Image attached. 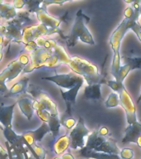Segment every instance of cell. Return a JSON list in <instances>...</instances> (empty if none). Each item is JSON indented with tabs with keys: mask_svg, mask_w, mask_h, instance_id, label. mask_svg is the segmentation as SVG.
<instances>
[{
	"mask_svg": "<svg viewBox=\"0 0 141 159\" xmlns=\"http://www.w3.org/2000/svg\"><path fill=\"white\" fill-rule=\"evenodd\" d=\"M73 72L81 75L88 83V85L94 84H105L104 76L99 73L98 67L96 65L88 61L79 57H73L68 64Z\"/></svg>",
	"mask_w": 141,
	"mask_h": 159,
	"instance_id": "6da1fadb",
	"label": "cell"
},
{
	"mask_svg": "<svg viewBox=\"0 0 141 159\" xmlns=\"http://www.w3.org/2000/svg\"><path fill=\"white\" fill-rule=\"evenodd\" d=\"M90 21L88 16L83 13V10L79 9L77 12L76 19L74 22L72 32L66 40V44L68 47H74L78 42V40L88 45H95L93 37L87 28L86 24Z\"/></svg>",
	"mask_w": 141,
	"mask_h": 159,
	"instance_id": "7a4b0ae2",
	"label": "cell"
},
{
	"mask_svg": "<svg viewBox=\"0 0 141 159\" xmlns=\"http://www.w3.org/2000/svg\"><path fill=\"white\" fill-rule=\"evenodd\" d=\"M126 22H127V18H124L123 21L116 27V30L111 33L110 41H109L111 50L113 52L112 63H111V74L115 78V80H117L119 70L121 66V57L120 54L121 41L125 37L126 32L129 31Z\"/></svg>",
	"mask_w": 141,
	"mask_h": 159,
	"instance_id": "3957f363",
	"label": "cell"
},
{
	"mask_svg": "<svg viewBox=\"0 0 141 159\" xmlns=\"http://www.w3.org/2000/svg\"><path fill=\"white\" fill-rule=\"evenodd\" d=\"M111 89L116 92L120 99V105L124 109L126 112V120L128 125L137 122V115H136V108L134 104L133 99L130 94L124 86L123 83H118L116 80H107L105 82Z\"/></svg>",
	"mask_w": 141,
	"mask_h": 159,
	"instance_id": "277c9868",
	"label": "cell"
},
{
	"mask_svg": "<svg viewBox=\"0 0 141 159\" xmlns=\"http://www.w3.org/2000/svg\"><path fill=\"white\" fill-rule=\"evenodd\" d=\"M90 132L84 124V119L82 117H79V121L77 122L75 126L73 128L72 131L69 133V136L70 138V148L81 149L86 145V138H88Z\"/></svg>",
	"mask_w": 141,
	"mask_h": 159,
	"instance_id": "5b68a950",
	"label": "cell"
},
{
	"mask_svg": "<svg viewBox=\"0 0 141 159\" xmlns=\"http://www.w3.org/2000/svg\"><path fill=\"white\" fill-rule=\"evenodd\" d=\"M25 68V65H23L19 60H15L12 61L7 68L0 74V92L2 94L6 93L7 90L6 86V81H10L19 75V73Z\"/></svg>",
	"mask_w": 141,
	"mask_h": 159,
	"instance_id": "8992f818",
	"label": "cell"
},
{
	"mask_svg": "<svg viewBox=\"0 0 141 159\" xmlns=\"http://www.w3.org/2000/svg\"><path fill=\"white\" fill-rule=\"evenodd\" d=\"M42 79L54 82L59 86H60L61 89L64 88L67 89H72L79 82L84 81V79L81 75L74 72L68 73V74H56L54 76L42 77Z\"/></svg>",
	"mask_w": 141,
	"mask_h": 159,
	"instance_id": "52a82bcc",
	"label": "cell"
},
{
	"mask_svg": "<svg viewBox=\"0 0 141 159\" xmlns=\"http://www.w3.org/2000/svg\"><path fill=\"white\" fill-rule=\"evenodd\" d=\"M84 81H81L78 83L74 87H73L72 89H68V90H64L63 89L60 88V92H61V95L63 97V99H64V101L66 103V111L64 113L63 116L64 117H70L72 116V112H73V109L74 106L75 105L76 103V97L77 94L79 93V89H81L82 85L83 84Z\"/></svg>",
	"mask_w": 141,
	"mask_h": 159,
	"instance_id": "ba28073f",
	"label": "cell"
},
{
	"mask_svg": "<svg viewBox=\"0 0 141 159\" xmlns=\"http://www.w3.org/2000/svg\"><path fill=\"white\" fill-rule=\"evenodd\" d=\"M49 133H50V129H49V125L44 122L39 129H36L34 131L26 132L22 136L24 139V141L28 145L32 147L34 144L41 143L42 139Z\"/></svg>",
	"mask_w": 141,
	"mask_h": 159,
	"instance_id": "9c48e42d",
	"label": "cell"
},
{
	"mask_svg": "<svg viewBox=\"0 0 141 159\" xmlns=\"http://www.w3.org/2000/svg\"><path fill=\"white\" fill-rule=\"evenodd\" d=\"M141 135V123L137 121L132 124H130L125 129V136L122 139V143H136L139 137Z\"/></svg>",
	"mask_w": 141,
	"mask_h": 159,
	"instance_id": "30bf717a",
	"label": "cell"
},
{
	"mask_svg": "<svg viewBox=\"0 0 141 159\" xmlns=\"http://www.w3.org/2000/svg\"><path fill=\"white\" fill-rule=\"evenodd\" d=\"M70 147V138L69 134L59 136L55 139H52L50 148L51 151L56 155H62Z\"/></svg>",
	"mask_w": 141,
	"mask_h": 159,
	"instance_id": "8fae6325",
	"label": "cell"
},
{
	"mask_svg": "<svg viewBox=\"0 0 141 159\" xmlns=\"http://www.w3.org/2000/svg\"><path fill=\"white\" fill-rule=\"evenodd\" d=\"M79 153L83 157L87 159H122L120 155L117 154L105 153V152H97L93 150L87 149L85 147L79 150Z\"/></svg>",
	"mask_w": 141,
	"mask_h": 159,
	"instance_id": "7c38bea8",
	"label": "cell"
},
{
	"mask_svg": "<svg viewBox=\"0 0 141 159\" xmlns=\"http://www.w3.org/2000/svg\"><path fill=\"white\" fill-rule=\"evenodd\" d=\"M16 104L17 103H14L9 106H6V105L0 106V123L2 126H4V128L12 129V114Z\"/></svg>",
	"mask_w": 141,
	"mask_h": 159,
	"instance_id": "4fadbf2b",
	"label": "cell"
},
{
	"mask_svg": "<svg viewBox=\"0 0 141 159\" xmlns=\"http://www.w3.org/2000/svg\"><path fill=\"white\" fill-rule=\"evenodd\" d=\"M101 83L88 85L84 89V97L88 99L100 100L101 99Z\"/></svg>",
	"mask_w": 141,
	"mask_h": 159,
	"instance_id": "5bb4252c",
	"label": "cell"
},
{
	"mask_svg": "<svg viewBox=\"0 0 141 159\" xmlns=\"http://www.w3.org/2000/svg\"><path fill=\"white\" fill-rule=\"evenodd\" d=\"M18 104L22 114L27 117L28 120L32 119V117L34 114V106H33V99H22L18 100Z\"/></svg>",
	"mask_w": 141,
	"mask_h": 159,
	"instance_id": "9a60e30c",
	"label": "cell"
},
{
	"mask_svg": "<svg viewBox=\"0 0 141 159\" xmlns=\"http://www.w3.org/2000/svg\"><path fill=\"white\" fill-rule=\"evenodd\" d=\"M29 81L28 78H24L22 80H20L17 83L13 85V86L10 89L9 92L7 93L5 96L10 97V96H16L18 94H22V93H25L27 92V83Z\"/></svg>",
	"mask_w": 141,
	"mask_h": 159,
	"instance_id": "2e32d148",
	"label": "cell"
},
{
	"mask_svg": "<svg viewBox=\"0 0 141 159\" xmlns=\"http://www.w3.org/2000/svg\"><path fill=\"white\" fill-rule=\"evenodd\" d=\"M125 64H128L131 67V70L141 69V57H122Z\"/></svg>",
	"mask_w": 141,
	"mask_h": 159,
	"instance_id": "e0dca14e",
	"label": "cell"
},
{
	"mask_svg": "<svg viewBox=\"0 0 141 159\" xmlns=\"http://www.w3.org/2000/svg\"><path fill=\"white\" fill-rule=\"evenodd\" d=\"M120 105V99L117 93H111L108 99L105 101V106L106 108H115Z\"/></svg>",
	"mask_w": 141,
	"mask_h": 159,
	"instance_id": "ac0fdd59",
	"label": "cell"
},
{
	"mask_svg": "<svg viewBox=\"0 0 141 159\" xmlns=\"http://www.w3.org/2000/svg\"><path fill=\"white\" fill-rule=\"evenodd\" d=\"M60 123H61L62 126H64L66 129H72L75 126L76 124V120L73 118L72 116L70 117H64L63 116L60 119Z\"/></svg>",
	"mask_w": 141,
	"mask_h": 159,
	"instance_id": "d6986e66",
	"label": "cell"
},
{
	"mask_svg": "<svg viewBox=\"0 0 141 159\" xmlns=\"http://www.w3.org/2000/svg\"><path fill=\"white\" fill-rule=\"evenodd\" d=\"M33 151H34L36 156L38 157V159H45V155H46V152L45 150V148L42 146L39 145L38 143L34 144L32 147Z\"/></svg>",
	"mask_w": 141,
	"mask_h": 159,
	"instance_id": "ffe728a7",
	"label": "cell"
},
{
	"mask_svg": "<svg viewBox=\"0 0 141 159\" xmlns=\"http://www.w3.org/2000/svg\"><path fill=\"white\" fill-rule=\"evenodd\" d=\"M120 157L122 159H133L135 153L134 151L131 148H123L120 152Z\"/></svg>",
	"mask_w": 141,
	"mask_h": 159,
	"instance_id": "44dd1931",
	"label": "cell"
},
{
	"mask_svg": "<svg viewBox=\"0 0 141 159\" xmlns=\"http://www.w3.org/2000/svg\"><path fill=\"white\" fill-rule=\"evenodd\" d=\"M130 30H132L136 34L139 40L141 42V25L138 22H135L130 27Z\"/></svg>",
	"mask_w": 141,
	"mask_h": 159,
	"instance_id": "7402d4cb",
	"label": "cell"
},
{
	"mask_svg": "<svg viewBox=\"0 0 141 159\" xmlns=\"http://www.w3.org/2000/svg\"><path fill=\"white\" fill-rule=\"evenodd\" d=\"M124 13H125V18L130 19L131 17L134 16V14H135V9L132 7H128L125 10Z\"/></svg>",
	"mask_w": 141,
	"mask_h": 159,
	"instance_id": "603a6c76",
	"label": "cell"
},
{
	"mask_svg": "<svg viewBox=\"0 0 141 159\" xmlns=\"http://www.w3.org/2000/svg\"><path fill=\"white\" fill-rule=\"evenodd\" d=\"M98 134L101 136H108L110 135V132H109V129L106 128V126H101L100 129L97 130Z\"/></svg>",
	"mask_w": 141,
	"mask_h": 159,
	"instance_id": "cb8c5ba5",
	"label": "cell"
},
{
	"mask_svg": "<svg viewBox=\"0 0 141 159\" xmlns=\"http://www.w3.org/2000/svg\"><path fill=\"white\" fill-rule=\"evenodd\" d=\"M62 159H75L74 158V157L72 155V153L70 152H65L64 153H63L60 157Z\"/></svg>",
	"mask_w": 141,
	"mask_h": 159,
	"instance_id": "d4e9b609",
	"label": "cell"
},
{
	"mask_svg": "<svg viewBox=\"0 0 141 159\" xmlns=\"http://www.w3.org/2000/svg\"><path fill=\"white\" fill-rule=\"evenodd\" d=\"M69 1H74V0H53L51 2H48L45 5L48 4H51V3H57V4H62V3H64L65 2H69Z\"/></svg>",
	"mask_w": 141,
	"mask_h": 159,
	"instance_id": "484cf974",
	"label": "cell"
},
{
	"mask_svg": "<svg viewBox=\"0 0 141 159\" xmlns=\"http://www.w3.org/2000/svg\"><path fill=\"white\" fill-rule=\"evenodd\" d=\"M124 2L128 3V4H134V3H137V4H141V0H124Z\"/></svg>",
	"mask_w": 141,
	"mask_h": 159,
	"instance_id": "4316f807",
	"label": "cell"
},
{
	"mask_svg": "<svg viewBox=\"0 0 141 159\" xmlns=\"http://www.w3.org/2000/svg\"><path fill=\"white\" fill-rule=\"evenodd\" d=\"M136 144H137V145H138V146L141 148V135L139 137L138 140H137V142H136Z\"/></svg>",
	"mask_w": 141,
	"mask_h": 159,
	"instance_id": "83f0119b",
	"label": "cell"
},
{
	"mask_svg": "<svg viewBox=\"0 0 141 159\" xmlns=\"http://www.w3.org/2000/svg\"><path fill=\"white\" fill-rule=\"evenodd\" d=\"M139 102H141V92H140V94H139V96L138 99H137V103H139Z\"/></svg>",
	"mask_w": 141,
	"mask_h": 159,
	"instance_id": "f1b7e54d",
	"label": "cell"
},
{
	"mask_svg": "<svg viewBox=\"0 0 141 159\" xmlns=\"http://www.w3.org/2000/svg\"><path fill=\"white\" fill-rule=\"evenodd\" d=\"M2 51H0V61H1V60H2Z\"/></svg>",
	"mask_w": 141,
	"mask_h": 159,
	"instance_id": "f546056e",
	"label": "cell"
},
{
	"mask_svg": "<svg viewBox=\"0 0 141 159\" xmlns=\"http://www.w3.org/2000/svg\"><path fill=\"white\" fill-rule=\"evenodd\" d=\"M52 159H62V158H61V157H60L56 156V157H54V158H52Z\"/></svg>",
	"mask_w": 141,
	"mask_h": 159,
	"instance_id": "4dcf8cb0",
	"label": "cell"
},
{
	"mask_svg": "<svg viewBox=\"0 0 141 159\" xmlns=\"http://www.w3.org/2000/svg\"><path fill=\"white\" fill-rule=\"evenodd\" d=\"M139 15H141V4L139 6Z\"/></svg>",
	"mask_w": 141,
	"mask_h": 159,
	"instance_id": "1f68e13d",
	"label": "cell"
},
{
	"mask_svg": "<svg viewBox=\"0 0 141 159\" xmlns=\"http://www.w3.org/2000/svg\"><path fill=\"white\" fill-rule=\"evenodd\" d=\"M0 129H1V130H3V127H2V125H1V124H0Z\"/></svg>",
	"mask_w": 141,
	"mask_h": 159,
	"instance_id": "d6a6232c",
	"label": "cell"
}]
</instances>
